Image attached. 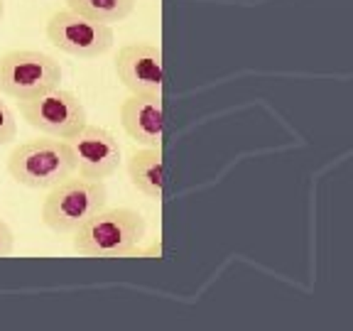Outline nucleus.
I'll return each mask as SVG.
<instances>
[{"label": "nucleus", "mask_w": 353, "mask_h": 331, "mask_svg": "<svg viewBox=\"0 0 353 331\" xmlns=\"http://www.w3.org/2000/svg\"><path fill=\"white\" fill-rule=\"evenodd\" d=\"M148 233L143 214L128 206L101 209L72 233L74 253L83 258H128Z\"/></svg>", "instance_id": "nucleus-1"}, {"label": "nucleus", "mask_w": 353, "mask_h": 331, "mask_svg": "<svg viewBox=\"0 0 353 331\" xmlns=\"http://www.w3.org/2000/svg\"><path fill=\"white\" fill-rule=\"evenodd\" d=\"M72 148L77 172L86 179H108L121 167V145L116 135L101 126H83L72 140H66Z\"/></svg>", "instance_id": "nucleus-7"}, {"label": "nucleus", "mask_w": 353, "mask_h": 331, "mask_svg": "<svg viewBox=\"0 0 353 331\" xmlns=\"http://www.w3.org/2000/svg\"><path fill=\"white\" fill-rule=\"evenodd\" d=\"M121 126L143 148L162 145V94H130L118 108Z\"/></svg>", "instance_id": "nucleus-9"}, {"label": "nucleus", "mask_w": 353, "mask_h": 331, "mask_svg": "<svg viewBox=\"0 0 353 331\" xmlns=\"http://www.w3.org/2000/svg\"><path fill=\"white\" fill-rule=\"evenodd\" d=\"M20 116L30 128L57 140H72L88 123L86 106L81 103V99L61 86H54L32 99H22Z\"/></svg>", "instance_id": "nucleus-4"}, {"label": "nucleus", "mask_w": 353, "mask_h": 331, "mask_svg": "<svg viewBox=\"0 0 353 331\" xmlns=\"http://www.w3.org/2000/svg\"><path fill=\"white\" fill-rule=\"evenodd\" d=\"M15 248V233L8 226L6 219H0V258H8Z\"/></svg>", "instance_id": "nucleus-13"}, {"label": "nucleus", "mask_w": 353, "mask_h": 331, "mask_svg": "<svg viewBox=\"0 0 353 331\" xmlns=\"http://www.w3.org/2000/svg\"><path fill=\"white\" fill-rule=\"evenodd\" d=\"M128 177L130 184L143 197L160 201L162 199V154L160 148L135 150L128 160Z\"/></svg>", "instance_id": "nucleus-10"}, {"label": "nucleus", "mask_w": 353, "mask_h": 331, "mask_svg": "<svg viewBox=\"0 0 353 331\" xmlns=\"http://www.w3.org/2000/svg\"><path fill=\"white\" fill-rule=\"evenodd\" d=\"M116 74L130 94H162V50L150 42L123 44L116 57Z\"/></svg>", "instance_id": "nucleus-8"}, {"label": "nucleus", "mask_w": 353, "mask_h": 331, "mask_svg": "<svg viewBox=\"0 0 353 331\" xmlns=\"http://www.w3.org/2000/svg\"><path fill=\"white\" fill-rule=\"evenodd\" d=\"M74 172L77 162L66 140H25L8 157V174L28 189H52Z\"/></svg>", "instance_id": "nucleus-2"}, {"label": "nucleus", "mask_w": 353, "mask_h": 331, "mask_svg": "<svg viewBox=\"0 0 353 331\" xmlns=\"http://www.w3.org/2000/svg\"><path fill=\"white\" fill-rule=\"evenodd\" d=\"M108 189L103 179H86V177H66L64 182L50 189L42 201L44 226L54 233H74L81 228L94 214L105 209Z\"/></svg>", "instance_id": "nucleus-3"}, {"label": "nucleus", "mask_w": 353, "mask_h": 331, "mask_svg": "<svg viewBox=\"0 0 353 331\" xmlns=\"http://www.w3.org/2000/svg\"><path fill=\"white\" fill-rule=\"evenodd\" d=\"M44 34L59 52L81 57V59H94V57L105 54L113 47V39H116L110 25L83 17L79 12L69 10V8L57 10L47 20Z\"/></svg>", "instance_id": "nucleus-6"}, {"label": "nucleus", "mask_w": 353, "mask_h": 331, "mask_svg": "<svg viewBox=\"0 0 353 331\" xmlns=\"http://www.w3.org/2000/svg\"><path fill=\"white\" fill-rule=\"evenodd\" d=\"M61 86V66L54 57L37 50H10L0 54V96L32 99Z\"/></svg>", "instance_id": "nucleus-5"}, {"label": "nucleus", "mask_w": 353, "mask_h": 331, "mask_svg": "<svg viewBox=\"0 0 353 331\" xmlns=\"http://www.w3.org/2000/svg\"><path fill=\"white\" fill-rule=\"evenodd\" d=\"M66 8L83 17L99 20L103 25H116L130 17L135 0H64Z\"/></svg>", "instance_id": "nucleus-11"}, {"label": "nucleus", "mask_w": 353, "mask_h": 331, "mask_svg": "<svg viewBox=\"0 0 353 331\" xmlns=\"http://www.w3.org/2000/svg\"><path fill=\"white\" fill-rule=\"evenodd\" d=\"M3 17H6V3L0 0V20H3Z\"/></svg>", "instance_id": "nucleus-14"}, {"label": "nucleus", "mask_w": 353, "mask_h": 331, "mask_svg": "<svg viewBox=\"0 0 353 331\" xmlns=\"http://www.w3.org/2000/svg\"><path fill=\"white\" fill-rule=\"evenodd\" d=\"M17 138V118L12 108L0 99V145H8Z\"/></svg>", "instance_id": "nucleus-12"}]
</instances>
